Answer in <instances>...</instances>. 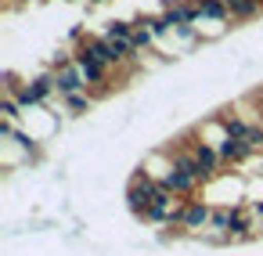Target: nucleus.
<instances>
[{
	"instance_id": "nucleus-1",
	"label": "nucleus",
	"mask_w": 263,
	"mask_h": 256,
	"mask_svg": "<svg viewBox=\"0 0 263 256\" xmlns=\"http://www.w3.org/2000/svg\"><path fill=\"white\" fill-rule=\"evenodd\" d=\"M159 191H162V184L152 180V177L141 170V173H134L130 184H126V206H130L137 216H144V213L152 209V202L159 198Z\"/></svg>"
},
{
	"instance_id": "nucleus-2",
	"label": "nucleus",
	"mask_w": 263,
	"mask_h": 256,
	"mask_svg": "<svg viewBox=\"0 0 263 256\" xmlns=\"http://www.w3.org/2000/svg\"><path fill=\"white\" fill-rule=\"evenodd\" d=\"M209 220H213V209H209L205 202H198V198H187V202H184V209H180L177 227H180V231H187V234H198V231H205V227H209Z\"/></svg>"
},
{
	"instance_id": "nucleus-3",
	"label": "nucleus",
	"mask_w": 263,
	"mask_h": 256,
	"mask_svg": "<svg viewBox=\"0 0 263 256\" xmlns=\"http://www.w3.org/2000/svg\"><path fill=\"white\" fill-rule=\"evenodd\" d=\"M162 15H166V22L173 26V29H180V26H198V0L191 4V0H170V4L162 8Z\"/></svg>"
},
{
	"instance_id": "nucleus-4",
	"label": "nucleus",
	"mask_w": 263,
	"mask_h": 256,
	"mask_svg": "<svg viewBox=\"0 0 263 256\" xmlns=\"http://www.w3.org/2000/svg\"><path fill=\"white\" fill-rule=\"evenodd\" d=\"M227 11L234 22H249L263 11V0H227Z\"/></svg>"
},
{
	"instance_id": "nucleus-5",
	"label": "nucleus",
	"mask_w": 263,
	"mask_h": 256,
	"mask_svg": "<svg viewBox=\"0 0 263 256\" xmlns=\"http://www.w3.org/2000/svg\"><path fill=\"white\" fill-rule=\"evenodd\" d=\"M58 98H62V105H65L69 112H76V116H80V112H90V108H94V94H90V90H76V94H58Z\"/></svg>"
},
{
	"instance_id": "nucleus-6",
	"label": "nucleus",
	"mask_w": 263,
	"mask_h": 256,
	"mask_svg": "<svg viewBox=\"0 0 263 256\" xmlns=\"http://www.w3.org/2000/svg\"><path fill=\"white\" fill-rule=\"evenodd\" d=\"M256 148H259V152H263V126H259V130H256Z\"/></svg>"
}]
</instances>
